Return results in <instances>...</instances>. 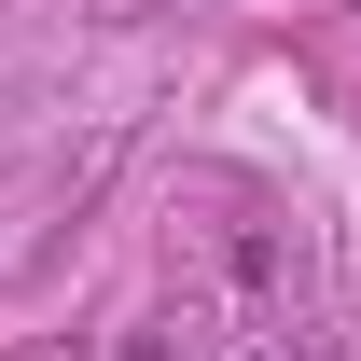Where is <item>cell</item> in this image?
I'll return each mask as SVG.
<instances>
[{
    "mask_svg": "<svg viewBox=\"0 0 361 361\" xmlns=\"http://www.w3.org/2000/svg\"><path fill=\"white\" fill-rule=\"evenodd\" d=\"M236 361H292V348H278V334H250V348H236Z\"/></svg>",
    "mask_w": 361,
    "mask_h": 361,
    "instance_id": "cell-1",
    "label": "cell"
}]
</instances>
